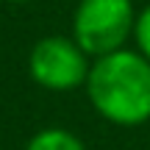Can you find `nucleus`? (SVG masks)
<instances>
[{
	"label": "nucleus",
	"instance_id": "nucleus-2",
	"mask_svg": "<svg viewBox=\"0 0 150 150\" xmlns=\"http://www.w3.org/2000/svg\"><path fill=\"white\" fill-rule=\"evenodd\" d=\"M134 28V0H81L72 14V39L92 61L122 50Z\"/></svg>",
	"mask_w": 150,
	"mask_h": 150
},
{
	"label": "nucleus",
	"instance_id": "nucleus-6",
	"mask_svg": "<svg viewBox=\"0 0 150 150\" xmlns=\"http://www.w3.org/2000/svg\"><path fill=\"white\" fill-rule=\"evenodd\" d=\"M3 3H31V0H3Z\"/></svg>",
	"mask_w": 150,
	"mask_h": 150
},
{
	"label": "nucleus",
	"instance_id": "nucleus-5",
	"mask_svg": "<svg viewBox=\"0 0 150 150\" xmlns=\"http://www.w3.org/2000/svg\"><path fill=\"white\" fill-rule=\"evenodd\" d=\"M134 42H136V50L150 61V6L136 14V28H134Z\"/></svg>",
	"mask_w": 150,
	"mask_h": 150
},
{
	"label": "nucleus",
	"instance_id": "nucleus-1",
	"mask_svg": "<svg viewBox=\"0 0 150 150\" xmlns=\"http://www.w3.org/2000/svg\"><path fill=\"white\" fill-rule=\"evenodd\" d=\"M89 103L103 120L134 128L150 120V61L139 50H117L92 61Z\"/></svg>",
	"mask_w": 150,
	"mask_h": 150
},
{
	"label": "nucleus",
	"instance_id": "nucleus-4",
	"mask_svg": "<svg viewBox=\"0 0 150 150\" xmlns=\"http://www.w3.org/2000/svg\"><path fill=\"white\" fill-rule=\"evenodd\" d=\"M25 150H86V145L67 128H42L28 139Z\"/></svg>",
	"mask_w": 150,
	"mask_h": 150
},
{
	"label": "nucleus",
	"instance_id": "nucleus-3",
	"mask_svg": "<svg viewBox=\"0 0 150 150\" xmlns=\"http://www.w3.org/2000/svg\"><path fill=\"white\" fill-rule=\"evenodd\" d=\"M92 70V59L81 50L72 36H42L31 47L28 56V72L33 83L47 92H75L86 86Z\"/></svg>",
	"mask_w": 150,
	"mask_h": 150
}]
</instances>
